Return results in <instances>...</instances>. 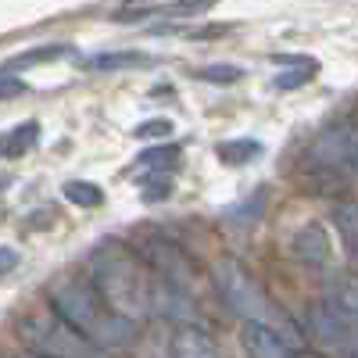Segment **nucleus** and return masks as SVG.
<instances>
[{
	"mask_svg": "<svg viewBox=\"0 0 358 358\" xmlns=\"http://www.w3.org/2000/svg\"><path fill=\"white\" fill-rule=\"evenodd\" d=\"M50 308L62 315L69 326H76L94 348H126L136 337V322L126 319V315H118L101 297V290L90 280H83V276L54 280Z\"/></svg>",
	"mask_w": 358,
	"mask_h": 358,
	"instance_id": "nucleus-1",
	"label": "nucleus"
},
{
	"mask_svg": "<svg viewBox=\"0 0 358 358\" xmlns=\"http://www.w3.org/2000/svg\"><path fill=\"white\" fill-rule=\"evenodd\" d=\"M90 283L101 290V297L126 319L151 315V290L155 276L147 273L136 251H129L122 241H104L90 255Z\"/></svg>",
	"mask_w": 358,
	"mask_h": 358,
	"instance_id": "nucleus-2",
	"label": "nucleus"
},
{
	"mask_svg": "<svg viewBox=\"0 0 358 358\" xmlns=\"http://www.w3.org/2000/svg\"><path fill=\"white\" fill-rule=\"evenodd\" d=\"M212 276H215L219 297L226 301V308H229L233 315H241L244 322H265V326H273V330H280V334L297 348V341H301L297 326L290 322V315L265 294V287L248 273L241 262L219 258V262L212 265Z\"/></svg>",
	"mask_w": 358,
	"mask_h": 358,
	"instance_id": "nucleus-3",
	"label": "nucleus"
},
{
	"mask_svg": "<svg viewBox=\"0 0 358 358\" xmlns=\"http://www.w3.org/2000/svg\"><path fill=\"white\" fill-rule=\"evenodd\" d=\"M18 337L29 351L47 355V358H90L97 348L90 344L76 326H69L54 308L50 312H36L25 315L18 322Z\"/></svg>",
	"mask_w": 358,
	"mask_h": 358,
	"instance_id": "nucleus-4",
	"label": "nucleus"
},
{
	"mask_svg": "<svg viewBox=\"0 0 358 358\" xmlns=\"http://www.w3.org/2000/svg\"><path fill=\"white\" fill-rule=\"evenodd\" d=\"M312 158L326 172L358 179V118H341L326 126L312 143Z\"/></svg>",
	"mask_w": 358,
	"mask_h": 358,
	"instance_id": "nucleus-5",
	"label": "nucleus"
},
{
	"mask_svg": "<svg viewBox=\"0 0 358 358\" xmlns=\"http://www.w3.org/2000/svg\"><path fill=\"white\" fill-rule=\"evenodd\" d=\"M312 334L337 351H358V315H348L334 305H315L308 308Z\"/></svg>",
	"mask_w": 358,
	"mask_h": 358,
	"instance_id": "nucleus-6",
	"label": "nucleus"
},
{
	"mask_svg": "<svg viewBox=\"0 0 358 358\" xmlns=\"http://www.w3.org/2000/svg\"><path fill=\"white\" fill-rule=\"evenodd\" d=\"M147 258H151V265H155V276H162V280H169L176 287H183V290L194 287V265H190V258L179 251L176 244L151 241V244H147Z\"/></svg>",
	"mask_w": 358,
	"mask_h": 358,
	"instance_id": "nucleus-7",
	"label": "nucleus"
},
{
	"mask_svg": "<svg viewBox=\"0 0 358 358\" xmlns=\"http://www.w3.org/2000/svg\"><path fill=\"white\" fill-rule=\"evenodd\" d=\"M241 344H244L248 358H290L294 355V344L265 322H244L241 326Z\"/></svg>",
	"mask_w": 358,
	"mask_h": 358,
	"instance_id": "nucleus-8",
	"label": "nucleus"
},
{
	"mask_svg": "<svg viewBox=\"0 0 358 358\" xmlns=\"http://www.w3.org/2000/svg\"><path fill=\"white\" fill-rule=\"evenodd\" d=\"M290 255L308 265V268H322L326 262H330L334 248H330V236H326V229L319 222H308L294 233V241H290Z\"/></svg>",
	"mask_w": 358,
	"mask_h": 358,
	"instance_id": "nucleus-9",
	"label": "nucleus"
},
{
	"mask_svg": "<svg viewBox=\"0 0 358 358\" xmlns=\"http://www.w3.org/2000/svg\"><path fill=\"white\" fill-rule=\"evenodd\" d=\"M172 358H222L215 337L201 330V326H176V334L169 341Z\"/></svg>",
	"mask_w": 358,
	"mask_h": 358,
	"instance_id": "nucleus-10",
	"label": "nucleus"
},
{
	"mask_svg": "<svg viewBox=\"0 0 358 358\" xmlns=\"http://www.w3.org/2000/svg\"><path fill=\"white\" fill-rule=\"evenodd\" d=\"M280 69L283 72L273 79V86L280 90V94H287V90L305 86L319 72V62H315V57H280Z\"/></svg>",
	"mask_w": 358,
	"mask_h": 358,
	"instance_id": "nucleus-11",
	"label": "nucleus"
},
{
	"mask_svg": "<svg viewBox=\"0 0 358 358\" xmlns=\"http://www.w3.org/2000/svg\"><path fill=\"white\" fill-rule=\"evenodd\" d=\"M334 226H337L344 251L358 262V201H341L334 208Z\"/></svg>",
	"mask_w": 358,
	"mask_h": 358,
	"instance_id": "nucleus-12",
	"label": "nucleus"
},
{
	"mask_svg": "<svg viewBox=\"0 0 358 358\" xmlns=\"http://www.w3.org/2000/svg\"><path fill=\"white\" fill-rule=\"evenodd\" d=\"M151 65V57L143 50H108V54H97L90 57V69L97 72H118V69H147Z\"/></svg>",
	"mask_w": 358,
	"mask_h": 358,
	"instance_id": "nucleus-13",
	"label": "nucleus"
},
{
	"mask_svg": "<svg viewBox=\"0 0 358 358\" xmlns=\"http://www.w3.org/2000/svg\"><path fill=\"white\" fill-rule=\"evenodd\" d=\"M65 54H69L65 43H43V47L15 54L11 62L4 65V72H22V69H33V65H50V62H57V57H65Z\"/></svg>",
	"mask_w": 358,
	"mask_h": 358,
	"instance_id": "nucleus-14",
	"label": "nucleus"
},
{
	"mask_svg": "<svg viewBox=\"0 0 358 358\" xmlns=\"http://www.w3.org/2000/svg\"><path fill=\"white\" fill-rule=\"evenodd\" d=\"M40 140V122H22L18 129H11L4 140H0V155L4 158H22L36 147Z\"/></svg>",
	"mask_w": 358,
	"mask_h": 358,
	"instance_id": "nucleus-15",
	"label": "nucleus"
},
{
	"mask_svg": "<svg viewBox=\"0 0 358 358\" xmlns=\"http://www.w3.org/2000/svg\"><path fill=\"white\" fill-rule=\"evenodd\" d=\"M326 294H330V305L348 312V315H358V276H337L330 287H326Z\"/></svg>",
	"mask_w": 358,
	"mask_h": 358,
	"instance_id": "nucleus-16",
	"label": "nucleus"
},
{
	"mask_svg": "<svg viewBox=\"0 0 358 358\" xmlns=\"http://www.w3.org/2000/svg\"><path fill=\"white\" fill-rule=\"evenodd\" d=\"M65 201L79 204V208H101L104 204V190L97 183H90V179H69V183L62 187Z\"/></svg>",
	"mask_w": 358,
	"mask_h": 358,
	"instance_id": "nucleus-17",
	"label": "nucleus"
},
{
	"mask_svg": "<svg viewBox=\"0 0 358 358\" xmlns=\"http://www.w3.org/2000/svg\"><path fill=\"white\" fill-rule=\"evenodd\" d=\"M258 151H262V143L258 140H226V143H219L215 147V155H219V162L222 165H244V162H251V158H258Z\"/></svg>",
	"mask_w": 358,
	"mask_h": 358,
	"instance_id": "nucleus-18",
	"label": "nucleus"
},
{
	"mask_svg": "<svg viewBox=\"0 0 358 358\" xmlns=\"http://www.w3.org/2000/svg\"><path fill=\"white\" fill-rule=\"evenodd\" d=\"M176 162H179V143H162V147H151V151L140 155V165H155V169H165Z\"/></svg>",
	"mask_w": 358,
	"mask_h": 358,
	"instance_id": "nucleus-19",
	"label": "nucleus"
},
{
	"mask_svg": "<svg viewBox=\"0 0 358 358\" xmlns=\"http://www.w3.org/2000/svg\"><path fill=\"white\" fill-rule=\"evenodd\" d=\"M169 133H172V122H169V118H151V122H143V126H136V129H133V136H136V140L169 136Z\"/></svg>",
	"mask_w": 358,
	"mask_h": 358,
	"instance_id": "nucleus-20",
	"label": "nucleus"
},
{
	"mask_svg": "<svg viewBox=\"0 0 358 358\" xmlns=\"http://www.w3.org/2000/svg\"><path fill=\"white\" fill-rule=\"evenodd\" d=\"M244 72L236 69V65H212V69H204L201 79H212V83H236Z\"/></svg>",
	"mask_w": 358,
	"mask_h": 358,
	"instance_id": "nucleus-21",
	"label": "nucleus"
},
{
	"mask_svg": "<svg viewBox=\"0 0 358 358\" xmlns=\"http://www.w3.org/2000/svg\"><path fill=\"white\" fill-rule=\"evenodd\" d=\"M18 94H29V90H25V83H18L11 72H4V76H0V101L18 97Z\"/></svg>",
	"mask_w": 358,
	"mask_h": 358,
	"instance_id": "nucleus-22",
	"label": "nucleus"
},
{
	"mask_svg": "<svg viewBox=\"0 0 358 358\" xmlns=\"http://www.w3.org/2000/svg\"><path fill=\"white\" fill-rule=\"evenodd\" d=\"M15 265H18V251H11V248H0V276H8Z\"/></svg>",
	"mask_w": 358,
	"mask_h": 358,
	"instance_id": "nucleus-23",
	"label": "nucleus"
},
{
	"mask_svg": "<svg viewBox=\"0 0 358 358\" xmlns=\"http://www.w3.org/2000/svg\"><path fill=\"white\" fill-rule=\"evenodd\" d=\"M290 358H319V355H308V351H294Z\"/></svg>",
	"mask_w": 358,
	"mask_h": 358,
	"instance_id": "nucleus-24",
	"label": "nucleus"
},
{
	"mask_svg": "<svg viewBox=\"0 0 358 358\" xmlns=\"http://www.w3.org/2000/svg\"><path fill=\"white\" fill-rule=\"evenodd\" d=\"M18 358H47V355H36V351H29V355H18Z\"/></svg>",
	"mask_w": 358,
	"mask_h": 358,
	"instance_id": "nucleus-25",
	"label": "nucleus"
},
{
	"mask_svg": "<svg viewBox=\"0 0 358 358\" xmlns=\"http://www.w3.org/2000/svg\"><path fill=\"white\" fill-rule=\"evenodd\" d=\"M341 358H358V351H341Z\"/></svg>",
	"mask_w": 358,
	"mask_h": 358,
	"instance_id": "nucleus-26",
	"label": "nucleus"
},
{
	"mask_svg": "<svg viewBox=\"0 0 358 358\" xmlns=\"http://www.w3.org/2000/svg\"><path fill=\"white\" fill-rule=\"evenodd\" d=\"M90 358H108V355H97V351H94V355H90Z\"/></svg>",
	"mask_w": 358,
	"mask_h": 358,
	"instance_id": "nucleus-27",
	"label": "nucleus"
}]
</instances>
